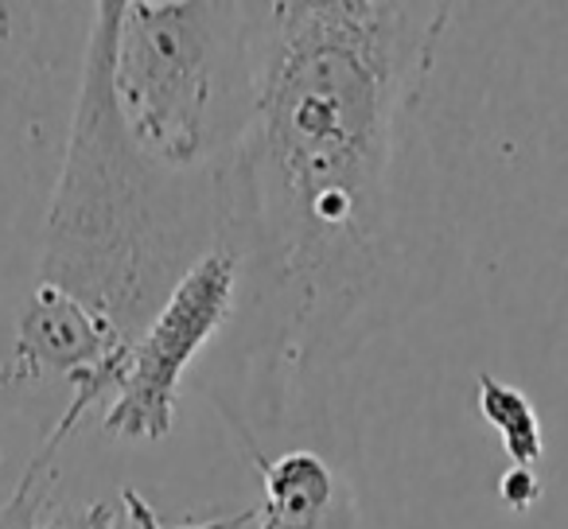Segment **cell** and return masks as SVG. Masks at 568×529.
<instances>
[{
    "instance_id": "6da1fadb",
    "label": "cell",
    "mask_w": 568,
    "mask_h": 529,
    "mask_svg": "<svg viewBox=\"0 0 568 529\" xmlns=\"http://www.w3.org/2000/svg\"><path fill=\"white\" fill-rule=\"evenodd\" d=\"M452 4L288 0L268 12L253 118L214 164L222 245L237 257V440L316 425L378 327L394 265L405 121Z\"/></svg>"
},
{
    "instance_id": "7a4b0ae2",
    "label": "cell",
    "mask_w": 568,
    "mask_h": 529,
    "mask_svg": "<svg viewBox=\"0 0 568 529\" xmlns=\"http://www.w3.org/2000/svg\"><path fill=\"white\" fill-rule=\"evenodd\" d=\"M118 12L121 0H105L90 20L40 285L79 301L129 350L191 265L222 245V203L214 167L172 172L129 136L113 98Z\"/></svg>"
},
{
    "instance_id": "3957f363",
    "label": "cell",
    "mask_w": 568,
    "mask_h": 529,
    "mask_svg": "<svg viewBox=\"0 0 568 529\" xmlns=\"http://www.w3.org/2000/svg\"><path fill=\"white\" fill-rule=\"evenodd\" d=\"M268 12L273 4H121L113 98L144 156L203 172L234 149L261 90Z\"/></svg>"
},
{
    "instance_id": "277c9868",
    "label": "cell",
    "mask_w": 568,
    "mask_h": 529,
    "mask_svg": "<svg viewBox=\"0 0 568 529\" xmlns=\"http://www.w3.org/2000/svg\"><path fill=\"white\" fill-rule=\"evenodd\" d=\"M237 257L226 245L195 261L160 312L129 343L118 389L105 401L102 428L129 444H160L175 425V401L187 366L219 339L237 312Z\"/></svg>"
},
{
    "instance_id": "5b68a950",
    "label": "cell",
    "mask_w": 568,
    "mask_h": 529,
    "mask_svg": "<svg viewBox=\"0 0 568 529\" xmlns=\"http://www.w3.org/2000/svg\"><path fill=\"white\" fill-rule=\"evenodd\" d=\"M121 363L125 347L79 301L36 281L17 319L12 358L0 378L4 386H36L51 374L74 378L82 370H121Z\"/></svg>"
},
{
    "instance_id": "8992f818",
    "label": "cell",
    "mask_w": 568,
    "mask_h": 529,
    "mask_svg": "<svg viewBox=\"0 0 568 529\" xmlns=\"http://www.w3.org/2000/svg\"><path fill=\"white\" fill-rule=\"evenodd\" d=\"M265 502L257 529H355V495L332 459L312 444H293L276 456H253Z\"/></svg>"
},
{
    "instance_id": "52a82bcc",
    "label": "cell",
    "mask_w": 568,
    "mask_h": 529,
    "mask_svg": "<svg viewBox=\"0 0 568 529\" xmlns=\"http://www.w3.org/2000/svg\"><path fill=\"white\" fill-rule=\"evenodd\" d=\"M475 413L495 428L510 467H534V471L541 467L545 456L541 417H537L534 401L518 386L498 382L495 374H479L475 378Z\"/></svg>"
},
{
    "instance_id": "ba28073f",
    "label": "cell",
    "mask_w": 568,
    "mask_h": 529,
    "mask_svg": "<svg viewBox=\"0 0 568 529\" xmlns=\"http://www.w3.org/2000/svg\"><path fill=\"white\" fill-rule=\"evenodd\" d=\"M82 413L67 405V413L59 417V425L51 428V436L43 440V448L32 456V464L24 467L17 490L9 495V502H0V529H43V518H48V487L55 479L51 464H55L63 440L74 433L71 425H79Z\"/></svg>"
},
{
    "instance_id": "9c48e42d",
    "label": "cell",
    "mask_w": 568,
    "mask_h": 529,
    "mask_svg": "<svg viewBox=\"0 0 568 529\" xmlns=\"http://www.w3.org/2000/svg\"><path fill=\"white\" fill-rule=\"evenodd\" d=\"M118 510H121V526L118 529H245L250 521H257V506H245L237 513H226V518H211V521H187V526H164L156 518L149 502L136 495L133 487L121 490L118 498Z\"/></svg>"
},
{
    "instance_id": "30bf717a",
    "label": "cell",
    "mask_w": 568,
    "mask_h": 529,
    "mask_svg": "<svg viewBox=\"0 0 568 529\" xmlns=\"http://www.w3.org/2000/svg\"><path fill=\"white\" fill-rule=\"evenodd\" d=\"M545 487H541V475L534 467H510V471L498 479V498H503L506 510L514 513H526L541 502Z\"/></svg>"
},
{
    "instance_id": "8fae6325",
    "label": "cell",
    "mask_w": 568,
    "mask_h": 529,
    "mask_svg": "<svg viewBox=\"0 0 568 529\" xmlns=\"http://www.w3.org/2000/svg\"><path fill=\"white\" fill-rule=\"evenodd\" d=\"M118 526H121L118 506H113V502H94L79 518V526H63V529H118Z\"/></svg>"
}]
</instances>
